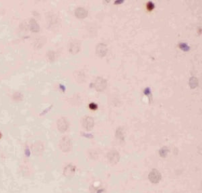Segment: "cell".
I'll return each instance as SVG.
<instances>
[{
  "label": "cell",
  "instance_id": "6da1fadb",
  "mask_svg": "<svg viewBox=\"0 0 202 193\" xmlns=\"http://www.w3.org/2000/svg\"><path fill=\"white\" fill-rule=\"evenodd\" d=\"M59 148L61 151L64 153H68L72 149V143L70 138L67 136L63 137L59 143Z\"/></svg>",
  "mask_w": 202,
  "mask_h": 193
},
{
  "label": "cell",
  "instance_id": "7a4b0ae2",
  "mask_svg": "<svg viewBox=\"0 0 202 193\" xmlns=\"http://www.w3.org/2000/svg\"><path fill=\"white\" fill-rule=\"evenodd\" d=\"M45 150L44 143L41 141L35 142L31 147V151L32 154L35 156H41L43 154Z\"/></svg>",
  "mask_w": 202,
  "mask_h": 193
},
{
  "label": "cell",
  "instance_id": "3957f363",
  "mask_svg": "<svg viewBox=\"0 0 202 193\" xmlns=\"http://www.w3.org/2000/svg\"><path fill=\"white\" fill-rule=\"evenodd\" d=\"M57 127L60 132L63 133V132L67 131V130L69 128V122L65 117H61V118L57 120Z\"/></svg>",
  "mask_w": 202,
  "mask_h": 193
},
{
  "label": "cell",
  "instance_id": "277c9868",
  "mask_svg": "<svg viewBox=\"0 0 202 193\" xmlns=\"http://www.w3.org/2000/svg\"><path fill=\"white\" fill-rule=\"evenodd\" d=\"M69 52L72 54H76L80 50V43L77 40H72L69 43Z\"/></svg>",
  "mask_w": 202,
  "mask_h": 193
},
{
  "label": "cell",
  "instance_id": "5b68a950",
  "mask_svg": "<svg viewBox=\"0 0 202 193\" xmlns=\"http://www.w3.org/2000/svg\"><path fill=\"white\" fill-rule=\"evenodd\" d=\"M107 80L103 78L98 77L96 79L94 83V87L98 91H102L107 87Z\"/></svg>",
  "mask_w": 202,
  "mask_h": 193
},
{
  "label": "cell",
  "instance_id": "8992f818",
  "mask_svg": "<svg viewBox=\"0 0 202 193\" xmlns=\"http://www.w3.org/2000/svg\"><path fill=\"white\" fill-rule=\"evenodd\" d=\"M82 125L84 126V128L86 129L87 130H92L93 127H94V120H93L92 117L90 116L84 117L82 120Z\"/></svg>",
  "mask_w": 202,
  "mask_h": 193
},
{
  "label": "cell",
  "instance_id": "52a82bcc",
  "mask_svg": "<svg viewBox=\"0 0 202 193\" xmlns=\"http://www.w3.org/2000/svg\"><path fill=\"white\" fill-rule=\"evenodd\" d=\"M107 51V46L104 43L98 44L96 48V53L101 58L106 56Z\"/></svg>",
  "mask_w": 202,
  "mask_h": 193
},
{
  "label": "cell",
  "instance_id": "ba28073f",
  "mask_svg": "<svg viewBox=\"0 0 202 193\" xmlns=\"http://www.w3.org/2000/svg\"><path fill=\"white\" fill-rule=\"evenodd\" d=\"M107 157L112 164H115L119 160V154L116 151H111L108 153Z\"/></svg>",
  "mask_w": 202,
  "mask_h": 193
},
{
  "label": "cell",
  "instance_id": "9c48e42d",
  "mask_svg": "<svg viewBox=\"0 0 202 193\" xmlns=\"http://www.w3.org/2000/svg\"><path fill=\"white\" fill-rule=\"evenodd\" d=\"M149 179L152 183H158L161 180V175L156 170H153L149 174Z\"/></svg>",
  "mask_w": 202,
  "mask_h": 193
},
{
  "label": "cell",
  "instance_id": "30bf717a",
  "mask_svg": "<svg viewBox=\"0 0 202 193\" xmlns=\"http://www.w3.org/2000/svg\"><path fill=\"white\" fill-rule=\"evenodd\" d=\"M76 172V167L72 165H68L64 168L63 174L66 177H72Z\"/></svg>",
  "mask_w": 202,
  "mask_h": 193
},
{
  "label": "cell",
  "instance_id": "8fae6325",
  "mask_svg": "<svg viewBox=\"0 0 202 193\" xmlns=\"http://www.w3.org/2000/svg\"><path fill=\"white\" fill-rule=\"evenodd\" d=\"M88 15V12L83 8H78L75 11V16L80 19H85Z\"/></svg>",
  "mask_w": 202,
  "mask_h": 193
},
{
  "label": "cell",
  "instance_id": "7c38bea8",
  "mask_svg": "<svg viewBox=\"0 0 202 193\" xmlns=\"http://www.w3.org/2000/svg\"><path fill=\"white\" fill-rule=\"evenodd\" d=\"M30 27H31V31L33 32H38L39 31L38 25L35 20H31V22H30Z\"/></svg>",
  "mask_w": 202,
  "mask_h": 193
},
{
  "label": "cell",
  "instance_id": "4fadbf2b",
  "mask_svg": "<svg viewBox=\"0 0 202 193\" xmlns=\"http://www.w3.org/2000/svg\"><path fill=\"white\" fill-rule=\"evenodd\" d=\"M189 84L190 86L192 89H194L195 87H197L198 85V80L195 77H191L189 80Z\"/></svg>",
  "mask_w": 202,
  "mask_h": 193
},
{
  "label": "cell",
  "instance_id": "5bb4252c",
  "mask_svg": "<svg viewBox=\"0 0 202 193\" xmlns=\"http://www.w3.org/2000/svg\"><path fill=\"white\" fill-rule=\"evenodd\" d=\"M168 152V149L167 148V147H164V148H162L161 151H160V154H161V155L162 157H165L167 155Z\"/></svg>",
  "mask_w": 202,
  "mask_h": 193
},
{
  "label": "cell",
  "instance_id": "9a60e30c",
  "mask_svg": "<svg viewBox=\"0 0 202 193\" xmlns=\"http://www.w3.org/2000/svg\"><path fill=\"white\" fill-rule=\"evenodd\" d=\"M147 8L148 10H152L154 8V4L152 2H148L147 4Z\"/></svg>",
  "mask_w": 202,
  "mask_h": 193
},
{
  "label": "cell",
  "instance_id": "2e32d148",
  "mask_svg": "<svg viewBox=\"0 0 202 193\" xmlns=\"http://www.w3.org/2000/svg\"><path fill=\"white\" fill-rule=\"evenodd\" d=\"M90 109H92L93 110H95L97 109L98 106L94 103H91V104L90 105Z\"/></svg>",
  "mask_w": 202,
  "mask_h": 193
},
{
  "label": "cell",
  "instance_id": "e0dca14e",
  "mask_svg": "<svg viewBox=\"0 0 202 193\" xmlns=\"http://www.w3.org/2000/svg\"><path fill=\"white\" fill-rule=\"evenodd\" d=\"M0 138H1V133H0Z\"/></svg>",
  "mask_w": 202,
  "mask_h": 193
}]
</instances>
